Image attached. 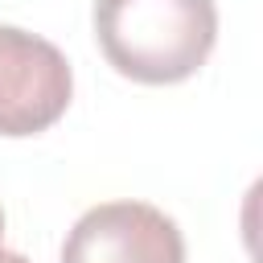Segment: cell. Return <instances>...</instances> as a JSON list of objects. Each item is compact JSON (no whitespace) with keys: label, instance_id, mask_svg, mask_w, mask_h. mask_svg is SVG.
Returning <instances> with one entry per match:
<instances>
[{"label":"cell","instance_id":"3957f363","mask_svg":"<svg viewBox=\"0 0 263 263\" xmlns=\"http://www.w3.org/2000/svg\"><path fill=\"white\" fill-rule=\"evenodd\" d=\"M62 263H185V238L148 201H103L70 226Z\"/></svg>","mask_w":263,"mask_h":263},{"label":"cell","instance_id":"7a4b0ae2","mask_svg":"<svg viewBox=\"0 0 263 263\" xmlns=\"http://www.w3.org/2000/svg\"><path fill=\"white\" fill-rule=\"evenodd\" d=\"M74 99L66 53L16 25H0V136L21 140L53 127Z\"/></svg>","mask_w":263,"mask_h":263},{"label":"cell","instance_id":"5b68a950","mask_svg":"<svg viewBox=\"0 0 263 263\" xmlns=\"http://www.w3.org/2000/svg\"><path fill=\"white\" fill-rule=\"evenodd\" d=\"M0 238H4V210H0Z\"/></svg>","mask_w":263,"mask_h":263},{"label":"cell","instance_id":"6da1fadb","mask_svg":"<svg viewBox=\"0 0 263 263\" xmlns=\"http://www.w3.org/2000/svg\"><path fill=\"white\" fill-rule=\"evenodd\" d=\"M95 41L123 78L173 86L214 53L218 8L214 0H95Z\"/></svg>","mask_w":263,"mask_h":263},{"label":"cell","instance_id":"277c9868","mask_svg":"<svg viewBox=\"0 0 263 263\" xmlns=\"http://www.w3.org/2000/svg\"><path fill=\"white\" fill-rule=\"evenodd\" d=\"M0 263H29V259L16 255V251H4V247H0Z\"/></svg>","mask_w":263,"mask_h":263}]
</instances>
